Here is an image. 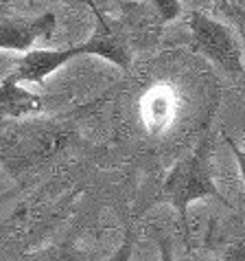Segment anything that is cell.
Returning <instances> with one entry per match:
<instances>
[{
  "label": "cell",
  "instance_id": "6da1fadb",
  "mask_svg": "<svg viewBox=\"0 0 245 261\" xmlns=\"http://www.w3.org/2000/svg\"><path fill=\"white\" fill-rule=\"evenodd\" d=\"M83 55H95L101 60L114 64L120 70L132 68V48L127 44V38L120 31H116L107 20L101 16L97 18V31L85 42H79L73 46L64 48H33L26 55H20L16 66L9 75L20 84H44L46 79L64 68L68 62Z\"/></svg>",
  "mask_w": 245,
  "mask_h": 261
},
{
  "label": "cell",
  "instance_id": "7a4b0ae2",
  "mask_svg": "<svg viewBox=\"0 0 245 261\" xmlns=\"http://www.w3.org/2000/svg\"><path fill=\"white\" fill-rule=\"evenodd\" d=\"M208 198L226 202L212 176V141L210 136H204L189 156L177 161L167 171L158 200L175 208V213L179 215V222L186 226V222H189V206Z\"/></svg>",
  "mask_w": 245,
  "mask_h": 261
},
{
  "label": "cell",
  "instance_id": "3957f363",
  "mask_svg": "<svg viewBox=\"0 0 245 261\" xmlns=\"http://www.w3.org/2000/svg\"><path fill=\"white\" fill-rule=\"evenodd\" d=\"M186 24L191 31L193 48L199 55H204L208 62H212L221 72L230 77L243 75V48L236 33L228 24L219 22L217 18L208 16L204 11H191Z\"/></svg>",
  "mask_w": 245,
  "mask_h": 261
},
{
  "label": "cell",
  "instance_id": "277c9868",
  "mask_svg": "<svg viewBox=\"0 0 245 261\" xmlns=\"http://www.w3.org/2000/svg\"><path fill=\"white\" fill-rule=\"evenodd\" d=\"M57 27L53 11L40 16H3L0 18V50L26 55L33 50L35 42L48 38Z\"/></svg>",
  "mask_w": 245,
  "mask_h": 261
},
{
  "label": "cell",
  "instance_id": "5b68a950",
  "mask_svg": "<svg viewBox=\"0 0 245 261\" xmlns=\"http://www.w3.org/2000/svg\"><path fill=\"white\" fill-rule=\"evenodd\" d=\"M44 110V99L11 75L0 82V119H26Z\"/></svg>",
  "mask_w": 245,
  "mask_h": 261
},
{
  "label": "cell",
  "instance_id": "8992f818",
  "mask_svg": "<svg viewBox=\"0 0 245 261\" xmlns=\"http://www.w3.org/2000/svg\"><path fill=\"white\" fill-rule=\"evenodd\" d=\"M22 261H83V257L73 246L59 244V246H48V248L28 252V255L22 257Z\"/></svg>",
  "mask_w": 245,
  "mask_h": 261
},
{
  "label": "cell",
  "instance_id": "52a82bcc",
  "mask_svg": "<svg viewBox=\"0 0 245 261\" xmlns=\"http://www.w3.org/2000/svg\"><path fill=\"white\" fill-rule=\"evenodd\" d=\"M160 24H169L182 16V0H151Z\"/></svg>",
  "mask_w": 245,
  "mask_h": 261
},
{
  "label": "cell",
  "instance_id": "ba28073f",
  "mask_svg": "<svg viewBox=\"0 0 245 261\" xmlns=\"http://www.w3.org/2000/svg\"><path fill=\"white\" fill-rule=\"evenodd\" d=\"M132 255H134V235H132V230H127L120 246L105 261H132Z\"/></svg>",
  "mask_w": 245,
  "mask_h": 261
},
{
  "label": "cell",
  "instance_id": "9c48e42d",
  "mask_svg": "<svg viewBox=\"0 0 245 261\" xmlns=\"http://www.w3.org/2000/svg\"><path fill=\"white\" fill-rule=\"evenodd\" d=\"M221 261H245V237L230 242L221 252Z\"/></svg>",
  "mask_w": 245,
  "mask_h": 261
},
{
  "label": "cell",
  "instance_id": "30bf717a",
  "mask_svg": "<svg viewBox=\"0 0 245 261\" xmlns=\"http://www.w3.org/2000/svg\"><path fill=\"white\" fill-rule=\"evenodd\" d=\"M226 141H228V145H230V149H232L236 167H239V173H241V178H243V182H245V129H243V149H241L232 139H226Z\"/></svg>",
  "mask_w": 245,
  "mask_h": 261
},
{
  "label": "cell",
  "instance_id": "8fae6325",
  "mask_svg": "<svg viewBox=\"0 0 245 261\" xmlns=\"http://www.w3.org/2000/svg\"><path fill=\"white\" fill-rule=\"evenodd\" d=\"M158 250H160V261H175L169 239H160V242H158Z\"/></svg>",
  "mask_w": 245,
  "mask_h": 261
},
{
  "label": "cell",
  "instance_id": "7c38bea8",
  "mask_svg": "<svg viewBox=\"0 0 245 261\" xmlns=\"http://www.w3.org/2000/svg\"><path fill=\"white\" fill-rule=\"evenodd\" d=\"M62 3H68V5H75V3H83V5H88L90 9L95 11V16H97V18H101V16H103V13L99 11V7H97V3H95V0H62Z\"/></svg>",
  "mask_w": 245,
  "mask_h": 261
},
{
  "label": "cell",
  "instance_id": "4fadbf2b",
  "mask_svg": "<svg viewBox=\"0 0 245 261\" xmlns=\"http://www.w3.org/2000/svg\"><path fill=\"white\" fill-rule=\"evenodd\" d=\"M0 62H5V57H0Z\"/></svg>",
  "mask_w": 245,
  "mask_h": 261
}]
</instances>
